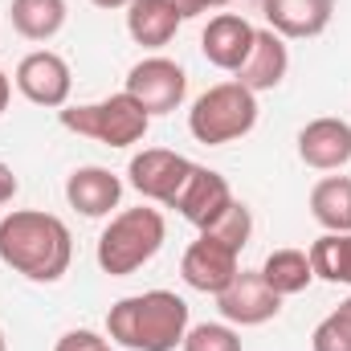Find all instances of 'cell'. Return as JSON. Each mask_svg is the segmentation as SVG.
<instances>
[{
	"label": "cell",
	"mask_w": 351,
	"mask_h": 351,
	"mask_svg": "<svg viewBox=\"0 0 351 351\" xmlns=\"http://www.w3.org/2000/svg\"><path fill=\"white\" fill-rule=\"evenodd\" d=\"M298 160L315 172H339L351 164V123L323 114L298 131Z\"/></svg>",
	"instance_id": "7c38bea8"
},
{
	"label": "cell",
	"mask_w": 351,
	"mask_h": 351,
	"mask_svg": "<svg viewBox=\"0 0 351 351\" xmlns=\"http://www.w3.org/2000/svg\"><path fill=\"white\" fill-rule=\"evenodd\" d=\"M286 70H290V49H286V41H282L274 29H258L254 49H250L245 66L237 70V82L245 90H254V94H262V90L282 86V82H286Z\"/></svg>",
	"instance_id": "2e32d148"
},
{
	"label": "cell",
	"mask_w": 351,
	"mask_h": 351,
	"mask_svg": "<svg viewBox=\"0 0 351 351\" xmlns=\"http://www.w3.org/2000/svg\"><path fill=\"white\" fill-rule=\"evenodd\" d=\"M217 311L229 327H262L269 319H278L282 294H274L265 286L258 269H237V278L217 294Z\"/></svg>",
	"instance_id": "30bf717a"
},
{
	"label": "cell",
	"mask_w": 351,
	"mask_h": 351,
	"mask_svg": "<svg viewBox=\"0 0 351 351\" xmlns=\"http://www.w3.org/2000/svg\"><path fill=\"white\" fill-rule=\"evenodd\" d=\"M8 16L25 41H53L66 29L70 8H66V0H12Z\"/></svg>",
	"instance_id": "d6986e66"
},
{
	"label": "cell",
	"mask_w": 351,
	"mask_h": 351,
	"mask_svg": "<svg viewBox=\"0 0 351 351\" xmlns=\"http://www.w3.org/2000/svg\"><path fill=\"white\" fill-rule=\"evenodd\" d=\"M192 319L188 302L176 290H143L131 298H119L106 315L110 343L127 351H176L184 343Z\"/></svg>",
	"instance_id": "7a4b0ae2"
},
{
	"label": "cell",
	"mask_w": 351,
	"mask_h": 351,
	"mask_svg": "<svg viewBox=\"0 0 351 351\" xmlns=\"http://www.w3.org/2000/svg\"><path fill=\"white\" fill-rule=\"evenodd\" d=\"M90 4H94V8H127L131 0H90Z\"/></svg>",
	"instance_id": "f1b7e54d"
},
{
	"label": "cell",
	"mask_w": 351,
	"mask_h": 351,
	"mask_svg": "<svg viewBox=\"0 0 351 351\" xmlns=\"http://www.w3.org/2000/svg\"><path fill=\"white\" fill-rule=\"evenodd\" d=\"M225 4H233V0H213V8H225Z\"/></svg>",
	"instance_id": "f546056e"
},
{
	"label": "cell",
	"mask_w": 351,
	"mask_h": 351,
	"mask_svg": "<svg viewBox=\"0 0 351 351\" xmlns=\"http://www.w3.org/2000/svg\"><path fill=\"white\" fill-rule=\"evenodd\" d=\"M176 12H180V21H192V16H200V12H208L213 8V0H172Z\"/></svg>",
	"instance_id": "4316f807"
},
{
	"label": "cell",
	"mask_w": 351,
	"mask_h": 351,
	"mask_svg": "<svg viewBox=\"0 0 351 351\" xmlns=\"http://www.w3.org/2000/svg\"><path fill=\"white\" fill-rule=\"evenodd\" d=\"M262 16L282 41H306L331 25L335 0H262Z\"/></svg>",
	"instance_id": "5bb4252c"
},
{
	"label": "cell",
	"mask_w": 351,
	"mask_h": 351,
	"mask_svg": "<svg viewBox=\"0 0 351 351\" xmlns=\"http://www.w3.org/2000/svg\"><path fill=\"white\" fill-rule=\"evenodd\" d=\"M315 351H351V298H343L311 335Z\"/></svg>",
	"instance_id": "7402d4cb"
},
{
	"label": "cell",
	"mask_w": 351,
	"mask_h": 351,
	"mask_svg": "<svg viewBox=\"0 0 351 351\" xmlns=\"http://www.w3.org/2000/svg\"><path fill=\"white\" fill-rule=\"evenodd\" d=\"M208 233H217V237H221V241H229L233 250H245V245H250V237H254V213H250L241 200H233V208H229V213L208 229Z\"/></svg>",
	"instance_id": "cb8c5ba5"
},
{
	"label": "cell",
	"mask_w": 351,
	"mask_h": 351,
	"mask_svg": "<svg viewBox=\"0 0 351 351\" xmlns=\"http://www.w3.org/2000/svg\"><path fill=\"white\" fill-rule=\"evenodd\" d=\"M192 172V160H184L180 152H168V147H143L139 156H131L127 164V180L131 188L143 196V200H156L164 208H172L180 184Z\"/></svg>",
	"instance_id": "8fae6325"
},
{
	"label": "cell",
	"mask_w": 351,
	"mask_h": 351,
	"mask_svg": "<svg viewBox=\"0 0 351 351\" xmlns=\"http://www.w3.org/2000/svg\"><path fill=\"white\" fill-rule=\"evenodd\" d=\"M241 250H233L229 241H221L217 233H208V229H200V237L184 250V258H180V278L192 286V290H200V294H221L233 278H237V269H241Z\"/></svg>",
	"instance_id": "ba28073f"
},
{
	"label": "cell",
	"mask_w": 351,
	"mask_h": 351,
	"mask_svg": "<svg viewBox=\"0 0 351 351\" xmlns=\"http://www.w3.org/2000/svg\"><path fill=\"white\" fill-rule=\"evenodd\" d=\"M168 241V225H164V213L160 208H123L110 217V225L98 233V245H94V262L102 274L110 278H131L135 269L152 262Z\"/></svg>",
	"instance_id": "3957f363"
},
{
	"label": "cell",
	"mask_w": 351,
	"mask_h": 351,
	"mask_svg": "<svg viewBox=\"0 0 351 351\" xmlns=\"http://www.w3.org/2000/svg\"><path fill=\"white\" fill-rule=\"evenodd\" d=\"M127 94L156 119V114H172L176 106L184 102V94H188V74H184V66L172 62V58H143V62H135L131 70H127Z\"/></svg>",
	"instance_id": "8992f818"
},
{
	"label": "cell",
	"mask_w": 351,
	"mask_h": 351,
	"mask_svg": "<svg viewBox=\"0 0 351 351\" xmlns=\"http://www.w3.org/2000/svg\"><path fill=\"white\" fill-rule=\"evenodd\" d=\"M0 351H8V343H4V331H0Z\"/></svg>",
	"instance_id": "4dcf8cb0"
},
{
	"label": "cell",
	"mask_w": 351,
	"mask_h": 351,
	"mask_svg": "<svg viewBox=\"0 0 351 351\" xmlns=\"http://www.w3.org/2000/svg\"><path fill=\"white\" fill-rule=\"evenodd\" d=\"M172 208L188 221V225L213 229V225L233 208V188H229V180L221 172H213V168H204V164H192L188 180H184L180 192H176Z\"/></svg>",
	"instance_id": "9c48e42d"
},
{
	"label": "cell",
	"mask_w": 351,
	"mask_h": 351,
	"mask_svg": "<svg viewBox=\"0 0 351 351\" xmlns=\"http://www.w3.org/2000/svg\"><path fill=\"white\" fill-rule=\"evenodd\" d=\"M8 98H12V78H8V74L0 70V114L8 110Z\"/></svg>",
	"instance_id": "83f0119b"
},
{
	"label": "cell",
	"mask_w": 351,
	"mask_h": 351,
	"mask_svg": "<svg viewBox=\"0 0 351 351\" xmlns=\"http://www.w3.org/2000/svg\"><path fill=\"white\" fill-rule=\"evenodd\" d=\"M62 127L82 135V139H94L102 147H131V143H143L147 127H152V114L127 94H110V98H98V102H82V106H62L58 110Z\"/></svg>",
	"instance_id": "5b68a950"
},
{
	"label": "cell",
	"mask_w": 351,
	"mask_h": 351,
	"mask_svg": "<svg viewBox=\"0 0 351 351\" xmlns=\"http://www.w3.org/2000/svg\"><path fill=\"white\" fill-rule=\"evenodd\" d=\"M0 262L29 282H62L74 262L70 225L41 208H12L0 217Z\"/></svg>",
	"instance_id": "6da1fadb"
},
{
	"label": "cell",
	"mask_w": 351,
	"mask_h": 351,
	"mask_svg": "<svg viewBox=\"0 0 351 351\" xmlns=\"http://www.w3.org/2000/svg\"><path fill=\"white\" fill-rule=\"evenodd\" d=\"M16 90L33 102V106H45V110H62L70 106V90H74V74H70V62L53 49H33L16 62V74H12Z\"/></svg>",
	"instance_id": "52a82bcc"
},
{
	"label": "cell",
	"mask_w": 351,
	"mask_h": 351,
	"mask_svg": "<svg viewBox=\"0 0 351 351\" xmlns=\"http://www.w3.org/2000/svg\"><path fill=\"white\" fill-rule=\"evenodd\" d=\"M66 200H70L74 213H82L90 221L110 217L119 208V200H123V180L110 168H98V164L74 168L70 180H66Z\"/></svg>",
	"instance_id": "9a60e30c"
},
{
	"label": "cell",
	"mask_w": 351,
	"mask_h": 351,
	"mask_svg": "<svg viewBox=\"0 0 351 351\" xmlns=\"http://www.w3.org/2000/svg\"><path fill=\"white\" fill-rule=\"evenodd\" d=\"M258 274L265 278V286H269L274 294H282V298L302 294V290L315 282L311 258H306L302 250H274V254L262 262V269H258Z\"/></svg>",
	"instance_id": "ffe728a7"
},
{
	"label": "cell",
	"mask_w": 351,
	"mask_h": 351,
	"mask_svg": "<svg viewBox=\"0 0 351 351\" xmlns=\"http://www.w3.org/2000/svg\"><path fill=\"white\" fill-rule=\"evenodd\" d=\"M184 351H241V335L229 323H196L184 335Z\"/></svg>",
	"instance_id": "603a6c76"
},
{
	"label": "cell",
	"mask_w": 351,
	"mask_h": 351,
	"mask_svg": "<svg viewBox=\"0 0 351 351\" xmlns=\"http://www.w3.org/2000/svg\"><path fill=\"white\" fill-rule=\"evenodd\" d=\"M16 192H21V180H16V172L0 160V204H12Z\"/></svg>",
	"instance_id": "484cf974"
},
{
	"label": "cell",
	"mask_w": 351,
	"mask_h": 351,
	"mask_svg": "<svg viewBox=\"0 0 351 351\" xmlns=\"http://www.w3.org/2000/svg\"><path fill=\"white\" fill-rule=\"evenodd\" d=\"M254 37H258V29H254L245 16L221 12V16H213V21L204 25V33H200V53H204L208 66L237 74V70L245 66L250 49H254Z\"/></svg>",
	"instance_id": "4fadbf2b"
},
{
	"label": "cell",
	"mask_w": 351,
	"mask_h": 351,
	"mask_svg": "<svg viewBox=\"0 0 351 351\" xmlns=\"http://www.w3.org/2000/svg\"><path fill=\"white\" fill-rule=\"evenodd\" d=\"M180 12L172 0H131L127 4V33L143 49H164L180 33Z\"/></svg>",
	"instance_id": "e0dca14e"
},
{
	"label": "cell",
	"mask_w": 351,
	"mask_h": 351,
	"mask_svg": "<svg viewBox=\"0 0 351 351\" xmlns=\"http://www.w3.org/2000/svg\"><path fill=\"white\" fill-rule=\"evenodd\" d=\"M53 351H114L98 331H86V327H78V331H66L62 339H58V348Z\"/></svg>",
	"instance_id": "d4e9b609"
},
{
	"label": "cell",
	"mask_w": 351,
	"mask_h": 351,
	"mask_svg": "<svg viewBox=\"0 0 351 351\" xmlns=\"http://www.w3.org/2000/svg\"><path fill=\"white\" fill-rule=\"evenodd\" d=\"M311 217L323 233H351V176H323L311 188Z\"/></svg>",
	"instance_id": "ac0fdd59"
},
{
	"label": "cell",
	"mask_w": 351,
	"mask_h": 351,
	"mask_svg": "<svg viewBox=\"0 0 351 351\" xmlns=\"http://www.w3.org/2000/svg\"><path fill=\"white\" fill-rule=\"evenodd\" d=\"M315 278L331 286H351V233H323L306 250Z\"/></svg>",
	"instance_id": "44dd1931"
},
{
	"label": "cell",
	"mask_w": 351,
	"mask_h": 351,
	"mask_svg": "<svg viewBox=\"0 0 351 351\" xmlns=\"http://www.w3.org/2000/svg\"><path fill=\"white\" fill-rule=\"evenodd\" d=\"M258 127V94L245 90L237 78L208 86L188 110V131L204 147H225L233 139H245Z\"/></svg>",
	"instance_id": "277c9868"
}]
</instances>
